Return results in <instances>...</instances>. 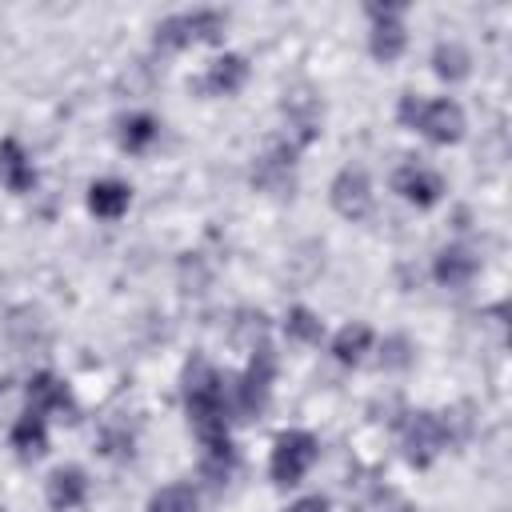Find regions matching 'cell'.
I'll return each mask as SVG.
<instances>
[{"mask_svg":"<svg viewBox=\"0 0 512 512\" xmlns=\"http://www.w3.org/2000/svg\"><path fill=\"white\" fill-rule=\"evenodd\" d=\"M180 396H184V412H188V424H192L196 440L232 436L228 432V424H232V388H228V376L212 360L192 356L184 364Z\"/></svg>","mask_w":512,"mask_h":512,"instance_id":"obj_1","label":"cell"},{"mask_svg":"<svg viewBox=\"0 0 512 512\" xmlns=\"http://www.w3.org/2000/svg\"><path fill=\"white\" fill-rule=\"evenodd\" d=\"M196 508H200V492H196L192 480L160 484V488L148 496V504H144V512H196Z\"/></svg>","mask_w":512,"mask_h":512,"instance_id":"obj_23","label":"cell"},{"mask_svg":"<svg viewBox=\"0 0 512 512\" xmlns=\"http://www.w3.org/2000/svg\"><path fill=\"white\" fill-rule=\"evenodd\" d=\"M396 120H400V128L420 132L436 148L460 144L464 132H468V116H464L460 100H452V96H416V92H404L400 104H396Z\"/></svg>","mask_w":512,"mask_h":512,"instance_id":"obj_2","label":"cell"},{"mask_svg":"<svg viewBox=\"0 0 512 512\" xmlns=\"http://www.w3.org/2000/svg\"><path fill=\"white\" fill-rule=\"evenodd\" d=\"M272 384H276V352H272V344H260L256 352H248V368L236 380H228V388H232V420L264 416V408L272 400Z\"/></svg>","mask_w":512,"mask_h":512,"instance_id":"obj_4","label":"cell"},{"mask_svg":"<svg viewBox=\"0 0 512 512\" xmlns=\"http://www.w3.org/2000/svg\"><path fill=\"white\" fill-rule=\"evenodd\" d=\"M392 192H396L404 204L428 212V208H436V204L444 200L448 184H444V176H440L436 168H428V164H420V160H404V164L392 172Z\"/></svg>","mask_w":512,"mask_h":512,"instance_id":"obj_12","label":"cell"},{"mask_svg":"<svg viewBox=\"0 0 512 512\" xmlns=\"http://www.w3.org/2000/svg\"><path fill=\"white\" fill-rule=\"evenodd\" d=\"M432 72L444 84H464L472 76V52L460 40H436V48H432Z\"/></svg>","mask_w":512,"mask_h":512,"instance_id":"obj_22","label":"cell"},{"mask_svg":"<svg viewBox=\"0 0 512 512\" xmlns=\"http://www.w3.org/2000/svg\"><path fill=\"white\" fill-rule=\"evenodd\" d=\"M228 28V12L220 8H184V12H168L164 20H156L152 28V48L156 52H180L192 44H220Z\"/></svg>","mask_w":512,"mask_h":512,"instance_id":"obj_3","label":"cell"},{"mask_svg":"<svg viewBox=\"0 0 512 512\" xmlns=\"http://www.w3.org/2000/svg\"><path fill=\"white\" fill-rule=\"evenodd\" d=\"M248 60L240 56V52H220L208 68H204V76L192 84L196 92H204V96H236L244 84H248Z\"/></svg>","mask_w":512,"mask_h":512,"instance_id":"obj_13","label":"cell"},{"mask_svg":"<svg viewBox=\"0 0 512 512\" xmlns=\"http://www.w3.org/2000/svg\"><path fill=\"white\" fill-rule=\"evenodd\" d=\"M280 112H284V140L304 152V148L320 136V124H324V104H320V96L300 84V88L284 92Z\"/></svg>","mask_w":512,"mask_h":512,"instance_id":"obj_10","label":"cell"},{"mask_svg":"<svg viewBox=\"0 0 512 512\" xmlns=\"http://www.w3.org/2000/svg\"><path fill=\"white\" fill-rule=\"evenodd\" d=\"M100 452H104L108 460H132V432H128V428H104Z\"/></svg>","mask_w":512,"mask_h":512,"instance_id":"obj_26","label":"cell"},{"mask_svg":"<svg viewBox=\"0 0 512 512\" xmlns=\"http://www.w3.org/2000/svg\"><path fill=\"white\" fill-rule=\"evenodd\" d=\"M236 444H232V436H216V440H200V480L208 484V488H224L228 480H232V472H236Z\"/></svg>","mask_w":512,"mask_h":512,"instance_id":"obj_18","label":"cell"},{"mask_svg":"<svg viewBox=\"0 0 512 512\" xmlns=\"http://www.w3.org/2000/svg\"><path fill=\"white\" fill-rule=\"evenodd\" d=\"M24 408L28 412H36V416H64V420H76V396H72V388H68V380L64 376H56V372H48V368H40V372H32L28 376V384H24Z\"/></svg>","mask_w":512,"mask_h":512,"instance_id":"obj_11","label":"cell"},{"mask_svg":"<svg viewBox=\"0 0 512 512\" xmlns=\"http://www.w3.org/2000/svg\"><path fill=\"white\" fill-rule=\"evenodd\" d=\"M160 140V120L152 112H128L116 120V144L128 156H144Z\"/></svg>","mask_w":512,"mask_h":512,"instance_id":"obj_20","label":"cell"},{"mask_svg":"<svg viewBox=\"0 0 512 512\" xmlns=\"http://www.w3.org/2000/svg\"><path fill=\"white\" fill-rule=\"evenodd\" d=\"M368 512H416V508H412L396 488H376V496H372Z\"/></svg>","mask_w":512,"mask_h":512,"instance_id":"obj_27","label":"cell"},{"mask_svg":"<svg viewBox=\"0 0 512 512\" xmlns=\"http://www.w3.org/2000/svg\"><path fill=\"white\" fill-rule=\"evenodd\" d=\"M448 444H452V428H448L444 412H432V408L408 412V420L400 428V448L412 468H432L448 452Z\"/></svg>","mask_w":512,"mask_h":512,"instance_id":"obj_5","label":"cell"},{"mask_svg":"<svg viewBox=\"0 0 512 512\" xmlns=\"http://www.w3.org/2000/svg\"><path fill=\"white\" fill-rule=\"evenodd\" d=\"M8 444H12V452H16L20 460H40V456L48 452V420L24 408V412L12 420V428H8Z\"/></svg>","mask_w":512,"mask_h":512,"instance_id":"obj_19","label":"cell"},{"mask_svg":"<svg viewBox=\"0 0 512 512\" xmlns=\"http://www.w3.org/2000/svg\"><path fill=\"white\" fill-rule=\"evenodd\" d=\"M132 208V184L116 180V176H104V180H92L88 184V212L104 224H116L124 212Z\"/></svg>","mask_w":512,"mask_h":512,"instance_id":"obj_17","label":"cell"},{"mask_svg":"<svg viewBox=\"0 0 512 512\" xmlns=\"http://www.w3.org/2000/svg\"><path fill=\"white\" fill-rule=\"evenodd\" d=\"M296 156H300L296 144H288L284 136L272 140V148L252 160V172H248L252 188L264 196H292L296 192Z\"/></svg>","mask_w":512,"mask_h":512,"instance_id":"obj_9","label":"cell"},{"mask_svg":"<svg viewBox=\"0 0 512 512\" xmlns=\"http://www.w3.org/2000/svg\"><path fill=\"white\" fill-rule=\"evenodd\" d=\"M0 188H8L12 196H24L36 188V164L16 136L0 140Z\"/></svg>","mask_w":512,"mask_h":512,"instance_id":"obj_16","label":"cell"},{"mask_svg":"<svg viewBox=\"0 0 512 512\" xmlns=\"http://www.w3.org/2000/svg\"><path fill=\"white\" fill-rule=\"evenodd\" d=\"M372 344H376V332H372L364 320H352V324H344V328L332 336L328 352H332V360H336V364L356 368V364H364V360H368Z\"/></svg>","mask_w":512,"mask_h":512,"instance_id":"obj_21","label":"cell"},{"mask_svg":"<svg viewBox=\"0 0 512 512\" xmlns=\"http://www.w3.org/2000/svg\"><path fill=\"white\" fill-rule=\"evenodd\" d=\"M44 500L52 512H72L88 500V472L80 464H60L44 480Z\"/></svg>","mask_w":512,"mask_h":512,"instance_id":"obj_15","label":"cell"},{"mask_svg":"<svg viewBox=\"0 0 512 512\" xmlns=\"http://www.w3.org/2000/svg\"><path fill=\"white\" fill-rule=\"evenodd\" d=\"M284 512H332V500H328L324 492H308V496L292 500Z\"/></svg>","mask_w":512,"mask_h":512,"instance_id":"obj_28","label":"cell"},{"mask_svg":"<svg viewBox=\"0 0 512 512\" xmlns=\"http://www.w3.org/2000/svg\"><path fill=\"white\" fill-rule=\"evenodd\" d=\"M280 328H284V336L296 340V344H320V340H324V320H320V312H312L308 304H292V308L284 312Z\"/></svg>","mask_w":512,"mask_h":512,"instance_id":"obj_24","label":"cell"},{"mask_svg":"<svg viewBox=\"0 0 512 512\" xmlns=\"http://www.w3.org/2000/svg\"><path fill=\"white\" fill-rule=\"evenodd\" d=\"M412 360H416V348L408 336H384V344H380V368L384 372H404V368H412Z\"/></svg>","mask_w":512,"mask_h":512,"instance_id":"obj_25","label":"cell"},{"mask_svg":"<svg viewBox=\"0 0 512 512\" xmlns=\"http://www.w3.org/2000/svg\"><path fill=\"white\" fill-rule=\"evenodd\" d=\"M316 460H320V440H316V432H308V428H288V432H280V436L272 440L268 480H272L276 488H296V484L312 472Z\"/></svg>","mask_w":512,"mask_h":512,"instance_id":"obj_6","label":"cell"},{"mask_svg":"<svg viewBox=\"0 0 512 512\" xmlns=\"http://www.w3.org/2000/svg\"><path fill=\"white\" fill-rule=\"evenodd\" d=\"M476 272H480V256L468 244H444L432 256V280L440 288H468L476 280Z\"/></svg>","mask_w":512,"mask_h":512,"instance_id":"obj_14","label":"cell"},{"mask_svg":"<svg viewBox=\"0 0 512 512\" xmlns=\"http://www.w3.org/2000/svg\"><path fill=\"white\" fill-rule=\"evenodd\" d=\"M328 204H332L336 216H344L352 224L356 220H368L372 208H376V188H372L368 168L364 164H344L332 176V184H328Z\"/></svg>","mask_w":512,"mask_h":512,"instance_id":"obj_8","label":"cell"},{"mask_svg":"<svg viewBox=\"0 0 512 512\" xmlns=\"http://www.w3.org/2000/svg\"><path fill=\"white\" fill-rule=\"evenodd\" d=\"M404 4H364L368 16V52L376 64H396L408 52V20Z\"/></svg>","mask_w":512,"mask_h":512,"instance_id":"obj_7","label":"cell"}]
</instances>
